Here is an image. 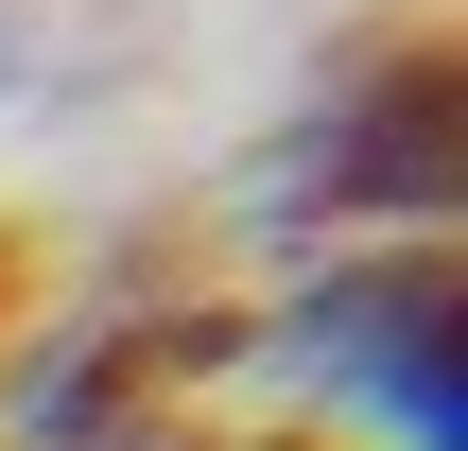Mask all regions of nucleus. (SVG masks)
I'll return each instance as SVG.
<instances>
[{
	"label": "nucleus",
	"mask_w": 468,
	"mask_h": 451,
	"mask_svg": "<svg viewBox=\"0 0 468 451\" xmlns=\"http://www.w3.org/2000/svg\"><path fill=\"white\" fill-rule=\"evenodd\" d=\"M0 365H17V243H0Z\"/></svg>",
	"instance_id": "20e7f679"
},
{
	"label": "nucleus",
	"mask_w": 468,
	"mask_h": 451,
	"mask_svg": "<svg viewBox=\"0 0 468 451\" xmlns=\"http://www.w3.org/2000/svg\"><path fill=\"white\" fill-rule=\"evenodd\" d=\"M261 382L330 435L382 451H468V365H452V243H330L261 313Z\"/></svg>",
	"instance_id": "f257e3e1"
},
{
	"label": "nucleus",
	"mask_w": 468,
	"mask_h": 451,
	"mask_svg": "<svg viewBox=\"0 0 468 451\" xmlns=\"http://www.w3.org/2000/svg\"><path fill=\"white\" fill-rule=\"evenodd\" d=\"M156 451H313V435H156Z\"/></svg>",
	"instance_id": "7ed1b4c3"
},
{
	"label": "nucleus",
	"mask_w": 468,
	"mask_h": 451,
	"mask_svg": "<svg viewBox=\"0 0 468 451\" xmlns=\"http://www.w3.org/2000/svg\"><path fill=\"white\" fill-rule=\"evenodd\" d=\"M0 70H17V17H0Z\"/></svg>",
	"instance_id": "39448f33"
},
{
	"label": "nucleus",
	"mask_w": 468,
	"mask_h": 451,
	"mask_svg": "<svg viewBox=\"0 0 468 451\" xmlns=\"http://www.w3.org/2000/svg\"><path fill=\"white\" fill-rule=\"evenodd\" d=\"M278 209H295V226H382V243H434V209H452V70H434V35H399L382 70H347V87L295 122Z\"/></svg>",
	"instance_id": "f03ea898"
}]
</instances>
